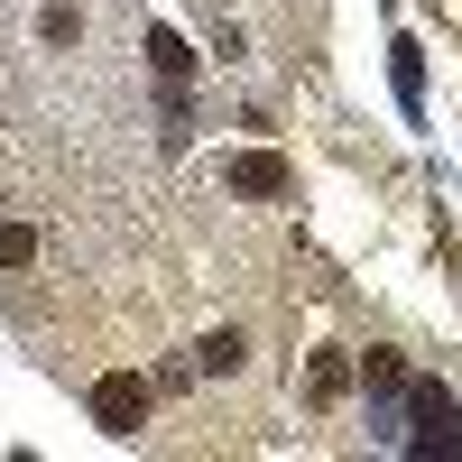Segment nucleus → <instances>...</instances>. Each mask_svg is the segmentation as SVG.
Masks as SVG:
<instances>
[{
    "label": "nucleus",
    "mask_w": 462,
    "mask_h": 462,
    "mask_svg": "<svg viewBox=\"0 0 462 462\" xmlns=\"http://www.w3.org/2000/svg\"><path fill=\"white\" fill-rule=\"evenodd\" d=\"M241 361H250V342H241V333H204V342H195V370H213V379H231Z\"/></svg>",
    "instance_id": "nucleus-5"
},
{
    "label": "nucleus",
    "mask_w": 462,
    "mask_h": 462,
    "mask_svg": "<svg viewBox=\"0 0 462 462\" xmlns=\"http://www.w3.org/2000/svg\"><path fill=\"white\" fill-rule=\"evenodd\" d=\"M28 259H37V231L10 222V231H0V268H28Z\"/></svg>",
    "instance_id": "nucleus-8"
},
{
    "label": "nucleus",
    "mask_w": 462,
    "mask_h": 462,
    "mask_svg": "<svg viewBox=\"0 0 462 462\" xmlns=\"http://www.w3.org/2000/svg\"><path fill=\"white\" fill-rule=\"evenodd\" d=\"M352 352H315V361H305V389H315V407H333V398H352Z\"/></svg>",
    "instance_id": "nucleus-3"
},
{
    "label": "nucleus",
    "mask_w": 462,
    "mask_h": 462,
    "mask_svg": "<svg viewBox=\"0 0 462 462\" xmlns=\"http://www.w3.org/2000/svg\"><path fill=\"white\" fill-rule=\"evenodd\" d=\"M222 176H231V195H250V204H268V195H287V185H296V167L278 158V148H241Z\"/></svg>",
    "instance_id": "nucleus-2"
},
{
    "label": "nucleus",
    "mask_w": 462,
    "mask_h": 462,
    "mask_svg": "<svg viewBox=\"0 0 462 462\" xmlns=\"http://www.w3.org/2000/svg\"><path fill=\"white\" fill-rule=\"evenodd\" d=\"M361 379H370L379 398H398V389H407V361H398V352H370V361H361Z\"/></svg>",
    "instance_id": "nucleus-7"
},
{
    "label": "nucleus",
    "mask_w": 462,
    "mask_h": 462,
    "mask_svg": "<svg viewBox=\"0 0 462 462\" xmlns=\"http://www.w3.org/2000/svg\"><path fill=\"white\" fill-rule=\"evenodd\" d=\"M148 65H158L167 84H185V74H195V56H185V37H176V28H148Z\"/></svg>",
    "instance_id": "nucleus-6"
},
{
    "label": "nucleus",
    "mask_w": 462,
    "mask_h": 462,
    "mask_svg": "<svg viewBox=\"0 0 462 462\" xmlns=\"http://www.w3.org/2000/svg\"><path fill=\"white\" fill-rule=\"evenodd\" d=\"M407 407H416V444H426V453L453 444V435H444V389H435V379H407Z\"/></svg>",
    "instance_id": "nucleus-4"
},
{
    "label": "nucleus",
    "mask_w": 462,
    "mask_h": 462,
    "mask_svg": "<svg viewBox=\"0 0 462 462\" xmlns=\"http://www.w3.org/2000/svg\"><path fill=\"white\" fill-rule=\"evenodd\" d=\"M93 426L102 435H139L148 426V379L139 370H102L93 379Z\"/></svg>",
    "instance_id": "nucleus-1"
},
{
    "label": "nucleus",
    "mask_w": 462,
    "mask_h": 462,
    "mask_svg": "<svg viewBox=\"0 0 462 462\" xmlns=\"http://www.w3.org/2000/svg\"><path fill=\"white\" fill-rule=\"evenodd\" d=\"M453 416H462V398H453Z\"/></svg>",
    "instance_id": "nucleus-9"
}]
</instances>
